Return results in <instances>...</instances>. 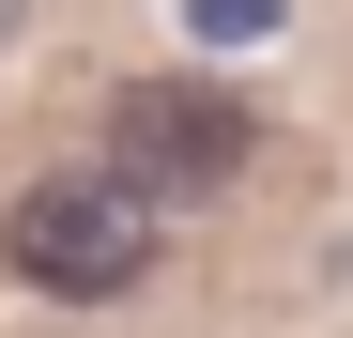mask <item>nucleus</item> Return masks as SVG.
<instances>
[{"label": "nucleus", "instance_id": "7ed1b4c3", "mask_svg": "<svg viewBox=\"0 0 353 338\" xmlns=\"http://www.w3.org/2000/svg\"><path fill=\"white\" fill-rule=\"evenodd\" d=\"M16 16H31V0H0V46H16Z\"/></svg>", "mask_w": 353, "mask_h": 338}, {"label": "nucleus", "instance_id": "f257e3e1", "mask_svg": "<svg viewBox=\"0 0 353 338\" xmlns=\"http://www.w3.org/2000/svg\"><path fill=\"white\" fill-rule=\"evenodd\" d=\"M0 246H16L31 292H77L92 308V292H139V277H154V200L123 185V169H46Z\"/></svg>", "mask_w": 353, "mask_h": 338}, {"label": "nucleus", "instance_id": "f03ea898", "mask_svg": "<svg viewBox=\"0 0 353 338\" xmlns=\"http://www.w3.org/2000/svg\"><path fill=\"white\" fill-rule=\"evenodd\" d=\"M108 169H123L139 200H200V185L246 169V108L200 92V77H154V92H123V123H108Z\"/></svg>", "mask_w": 353, "mask_h": 338}]
</instances>
